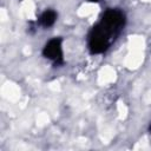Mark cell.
<instances>
[{
	"label": "cell",
	"mask_w": 151,
	"mask_h": 151,
	"mask_svg": "<svg viewBox=\"0 0 151 151\" xmlns=\"http://www.w3.org/2000/svg\"><path fill=\"white\" fill-rule=\"evenodd\" d=\"M42 55L46 59L53 61L54 65H61L64 63L63 39L59 37H54L50 39L42 48Z\"/></svg>",
	"instance_id": "cell-2"
},
{
	"label": "cell",
	"mask_w": 151,
	"mask_h": 151,
	"mask_svg": "<svg viewBox=\"0 0 151 151\" xmlns=\"http://www.w3.org/2000/svg\"><path fill=\"white\" fill-rule=\"evenodd\" d=\"M90 1H93V2H97V1H99V0H90Z\"/></svg>",
	"instance_id": "cell-4"
},
{
	"label": "cell",
	"mask_w": 151,
	"mask_h": 151,
	"mask_svg": "<svg viewBox=\"0 0 151 151\" xmlns=\"http://www.w3.org/2000/svg\"><path fill=\"white\" fill-rule=\"evenodd\" d=\"M57 12L53 11V9H46L41 13L40 18H39V24L42 26V27H51L54 25L55 20H57Z\"/></svg>",
	"instance_id": "cell-3"
},
{
	"label": "cell",
	"mask_w": 151,
	"mask_h": 151,
	"mask_svg": "<svg viewBox=\"0 0 151 151\" xmlns=\"http://www.w3.org/2000/svg\"><path fill=\"white\" fill-rule=\"evenodd\" d=\"M120 32L112 28L104 21L97 22L91 31L88 32L87 37V47L92 54H100L109 50L112 45L114 39L118 37Z\"/></svg>",
	"instance_id": "cell-1"
}]
</instances>
